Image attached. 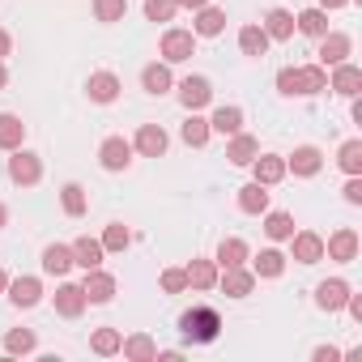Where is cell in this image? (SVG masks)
Segmentation results:
<instances>
[{
    "mask_svg": "<svg viewBox=\"0 0 362 362\" xmlns=\"http://www.w3.org/2000/svg\"><path fill=\"white\" fill-rule=\"evenodd\" d=\"M22 141H26V124H22V115L0 111V149H22Z\"/></svg>",
    "mask_w": 362,
    "mask_h": 362,
    "instance_id": "cell-23",
    "label": "cell"
},
{
    "mask_svg": "<svg viewBox=\"0 0 362 362\" xmlns=\"http://www.w3.org/2000/svg\"><path fill=\"white\" fill-rule=\"evenodd\" d=\"M5 222H9V209H5V205H0V230H5Z\"/></svg>",
    "mask_w": 362,
    "mask_h": 362,
    "instance_id": "cell-52",
    "label": "cell"
},
{
    "mask_svg": "<svg viewBox=\"0 0 362 362\" xmlns=\"http://www.w3.org/2000/svg\"><path fill=\"white\" fill-rule=\"evenodd\" d=\"M103 256H107V247L90 235L73 243V264H81V269H103Z\"/></svg>",
    "mask_w": 362,
    "mask_h": 362,
    "instance_id": "cell-25",
    "label": "cell"
},
{
    "mask_svg": "<svg viewBox=\"0 0 362 362\" xmlns=\"http://www.w3.org/2000/svg\"><path fill=\"white\" fill-rule=\"evenodd\" d=\"M43 269H47L52 277H64V273L73 269V247H69V243H52V247H43Z\"/></svg>",
    "mask_w": 362,
    "mask_h": 362,
    "instance_id": "cell-30",
    "label": "cell"
},
{
    "mask_svg": "<svg viewBox=\"0 0 362 362\" xmlns=\"http://www.w3.org/2000/svg\"><path fill=\"white\" fill-rule=\"evenodd\" d=\"M324 256L328 260H337V264H349V260H358V235L349 230V226H341L328 243H324Z\"/></svg>",
    "mask_w": 362,
    "mask_h": 362,
    "instance_id": "cell-11",
    "label": "cell"
},
{
    "mask_svg": "<svg viewBox=\"0 0 362 362\" xmlns=\"http://www.w3.org/2000/svg\"><path fill=\"white\" fill-rule=\"evenodd\" d=\"M260 153V141L256 136H247V132H235L230 136V145H226V158H230V166H252V158Z\"/></svg>",
    "mask_w": 362,
    "mask_h": 362,
    "instance_id": "cell-22",
    "label": "cell"
},
{
    "mask_svg": "<svg viewBox=\"0 0 362 362\" xmlns=\"http://www.w3.org/2000/svg\"><path fill=\"white\" fill-rule=\"evenodd\" d=\"M119 341H124V337H119L115 328H98V332L90 337V349L103 354V358H111V354H119Z\"/></svg>",
    "mask_w": 362,
    "mask_h": 362,
    "instance_id": "cell-41",
    "label": "cell"
},
{
    "mask_svg": "<svg viewBox=\"0 0 362 362\" xmlns=\"http://www.w3.org/2000/svg\"><path fill=\"white\" fill-rule=\"evenodd\" d=\"M179 328H184V337H188L192 345H209V341H218V332H222V315H218L214 307H192V311L179 315Z\"/></svg>",
    "mask_w": 362,
    "mask_h": 362,
    "instance_id": "cell-2",
    "label": "cell"
},
{
    "mask_svg": "<svg viewBox=\"0 0 362 362\" xmlns=\"http://www.w3.org/2000/svg\"><path fill=\"white\" fill-rule=\"evenodd\" d=\"M5 81H9V73H5V60H0V90H5Z\"/></svg>",
    "mask_w": 362,
    "mask_h": 362,
    "instance_id": "cell-51",
    "label": "cell"
},
{
    "mask_svg": "<svg viewBox=\"0 0 362 362\" xmlns=\"http://www.w3.org/2000/svg\"><path fill=\"white\" fill-rule=\"evenodd\" d=\"M277 90L286 98H311L320 90H328V73L320 64H303V69H281L277 73Z\"/></svg>",
    "mask_w": 362,
    "mask_h": 362,
    "instance_id": "cell-1",
    "label": "cell"
},
{
    "mask_svg": "<svg viewBox=\"0 0 362 362\" xmlns=\"http://www.w3.org/2000/svg\"><path fill=\"white\" fill-rule=\"evenodd\" d=\"M184 273H188V290H214L218 286V264L214 260H192Z\"/></svg>",
    "mask_w": 362,
    "mask_h": 362,
    "instance_id": "cell-31",
    "label": "cell"
},
{
    "mask_svg": "<svg viewBox=\"0 0 362 362\" xmlns=\"http://www.w3.org/2000/svg\"><path fill=\"white\" fill-rule=\"evenodd\" d=\"M175 13H179L175 0H145V18H149V22H170Z\"/></svg>",
    "mask_w": 362,
    "mask_h": 362,
    "instance_id": "cell-43",
    "label": "cell"
},
{
    "mask_svg": "<svg viewBox=\"0 0 362 362\" xmlns=\"http://www.w3.org/2000/svg\"><path fill=\"white\" fill-rule=\"evenodd\" d=\"M269 43H273V39L264 35V26H243V30H239V52H243V56H256V60H260V56L269 52Z\"/></svg>",
    "mask_w": 362,
    "mask_h": 362,
    "instance_id": "cell-33",
    "label": "cell"
},
{
    "mask_svg": "<svg viewBox=\"0 0 362 362\" xmlns=\"http://www.w3.org/2000/svg\"><path fill=\"white\" fill-rule=\"evenodd\" d=\"M175 5H179V9H192V13H197V9H205V5H209V0H175Z\"/></svg>",
    "mask_w": 362,
    "mask_h": 362,
    "instance_id": "cell-48",
    "label": "cell"
},
{
    "mask_svg": "<svg viewBox=\"0 0 362 362\" xmlns=\"http://www.w3.org/2000/svg\"><path fill=\"white\" fill-rule=\"evenodd\" d=\"M119 90H124V86H119V77H115V73H90V81H86L90 103H103V107H107V103H115V98H119Z\"/></svg>",
    "mask_w": 362,
    "mask_h": 362,
    "instance_id": "cell-16",
    "label": "cell"
},
{
    "mask_svg": "<svg viewBox=\"0 0 362 362\" xmlns=\"http://www.w3.org/2000/svg\"><path fill=\"white\" fill-rule=\"evenodd\" d=\"M35 345H39V341H35L30 328H13V332L5 337V349H9V354H35Z\"/></svg>",
    "mask_w": 362,
    "mask_h": 362,
    "instance_id": "cell-42",
    "label": "cell"
},
{
    "mask_svg": "<svg viewBox=\"0 0 362 362\" xmlns=\"http://www.w3.org/2000/svg\"><path fill=\"white\" fill-rule=\"evenodd\" d=\"M188 290V273L184 269H166L162 273V294H184Z\"/></svg>",
    "mask_w": 362,
    "mask_h": 362,
    "instance_id": "cell-44",
    "label": "cell"
},
{
    "mask_svg": "<svg viewBox=\"0 0 362 362\" xmlns=\"http://www.w3.org/2000/svg\"><path fill=\"white\" fill-rule=\"evenodd\" d=\"M141 86H145V94H158V98H162V94L175 86L170 64H166V60H162V64H158V60H153V64H145V69H141Z\"/></svg>",
    "mask_w": 362,
    "mask_h": 362,
    "instance_id": "cell-19",
    "label": "cell"
},
{
    "mask_svg": "<svg viewBox=\"0 0 362 362\" xmlns=\"http://www.w3.org/2000/svg\"><path fill=\"white\" fill-rule=\"evenodd\" d=\"M179 136H184V145L188 149H201V145H209V136H214V128H209V119H201L197 111L184 119V128H179Z\"/></svg>",
    "mask_w": 362,
    "mask_h": 362,
    "instance_id": "cell-27",
    "label": "cell"
},
{
    "mask_svg": "<svg viewBox=\"0 0 362 362\" xmlns=\"http://www.w3.org/2000/svg\"><path fill=\"white\" fill-rule=\"evenodd\" d=\"M60 205H64L69 218H81V214H86V188H81V184H64V188H60Z\"/></svg>",
    "mask_w": 362,
    "mask_h": 362,
    "instance_id": "cell-38",
    "label": "cell"
},
{
    "mask_svg": "<svg viewBox=\"0 0 362 362\" xmlns=\"http://www.w3.org/2000/svg\"><path fill=\"white\" fill-rule=\"evenodd\" d=\"M218 286H222L230 298H247V294L256 290V273L243 269V264H239V269H222V273H218Z\"/></svg>",
    "mask_w": 362,
    "mask_h": 362,
    "instance_id": "cell-12",
    "label": "cell"
},
{
    "mask_svg": "<svg viewBox=\"0 0 362 362\" xmlns=\"http://www.w3.org/2000/svg\"><path fill=\"white\" fill-rule=\"evenodd\" d=\"M294 30H303L307 39H324L328 35V9H303V13H294Z\"/></svg>",
    "mask_w": 362,
    "mask_h": 362,
    "instance_id": "cell-24",
    "label": "cell"
},
{
    "mask_svg": "<svg viewBox=\"0 0 362 362\" xmlns=\"http://www.w3.org/2000/svg\"><path fill=\"white\" fill-rule=\"evenodd\" d=\"M349 52H354V39H349V35H341V30H328V35L320 39V69L345 64V60H349Z\"/></svg>",
    "mask_w": 362,
    "mask_h": 362,
    "instance_id": "cell-5",
    "label": "cell"
},
{
    "mask_svg": "<svg viewBox=\"0 0 362 362\" xmlns=\"http://www.w3.org/2000/svg\"><path fill=\"white\" fill-rule=\"evenodd\" d=\"M158 56H162L166 64L192 60V56H197V35H192V30H166L162 43H158Z\"/></svg>",
    "mask_w": 362,
    "mask_h": 362,
    "instance_id": "cell-3",
    "label": "cell"
},
{
    "mask_svg": "<svg viewBox=\"0 0 362 362\" xmlns=\"http://www.w3.org/2000/svg\"><path fill=\"white\" fill-rule=\"evenodd\" d=\"M209 128H214V132H222V136L243 132V107H218V111H214V119H209Z\"/></svg>",
    "mask_w": 362,
    "mask_h": 362,
    "instance_id": "cell-34",
    "label": "cell"
},
{
    "mask_svg": "<svg viewBox=\"0 0 362 362\" xmlns=\"http://www.w3.org/2000/svg\"><path fill=\"white\" fill-rule=\"evenodd\" d=\"M222 30H226V13L222 9H214V5L197 9V22H192V35L197 39H218Z\"/></svg>",
    "mask_w": 362,
    "mask_h": 362,
    "instance_id": "cell-18",
    "label": "cell"
},
{
    "mask_svg": "<svg viewBox=\"0 0 362 362\" xmlns=\"http://www.w3.org/2000/svg\"><path fill=\"white\" fill-rule=\"evenodd\" d=\"M337 162H341L345 175H362V141H345L341 153H337Z\"/></svg>",
    "mask_w": 362,
    "mask_h": 362,
    "instance_id": "cell-39",
    "label": "cell"
},
{
    "mask_svg": "<svg viewBox=\"0 0 362 362\" xmlns=\"http://www.w3.org/2000/svg\"><path fill=\"white\" fill-rule=\"evenodd\" d=\"M252 170H256V184L273 188V184H281V179H286V158H277V153H256V158H252Z\"/></svg>",
    "mask_w": 362,
    "mask_h": 362,
    "instance_id": "cell-15",
    "label": "cell"
},
{
    "mask_svg": "<svg viewBox=\"0 0 362 362\" xmlns=\"http://www.w3.org/2000/svg\"><path fill=\"white\" fill-rule=\"evenodd\" d=\"M345 298H349V281H341V277H332V281H320L315 286V307L320 311H341L345 307Z\"/></svg>",
    "mask_w": 362,
    "mask_h": 362,
    "instance_id": "cell-14",
    "label": "cell"
},
{
    "mask_svg": "<svg viewBox=\"0 0 362 362\" xmlns=\"http://www.w3.org/2000/svg\"><path fill=\"white\" fill-rule=\"evenodd\" d=\"M341 358V349H332V345H320L315 349V362H337Z\"/></svg>",
    "mask_w": 362,
    "mask_h": 362,
    "instance_id": "cell-46",
    "label": "cell"
},
{
    "mask_svg": "<svg viewBox=\"0 0 362 362\" xmlns=\"http://www.w3.org/2000/svg\"><path fill=\"white\" fill-rule=\"evenodd\" d=\"M264 235H269V239H277V243H281V239H290V235H294V218H290V214H281V209H277V214H269V209H264Z\"/></svg>",
    "mask_w": 362,
    "mask_h": 362,
    "instance_id": "cell-37",
    "label": "cell"
},
{
    "mask_svg": "<svg viewBox=\"0 0 362 362\" xmlns=\"http://www.w3.org/2000/svg\"><path fill=\"white\" fill-rule=\"evenodd\" d=\"M9 179L18 188H35L39 179H43V162H39V153H30V149H13V158H9Z\"/></svg>",
    "mask_w": 362,
    "mask_h": 362,
    "instance_id": "cell-4",
    "label": "cell"
},
{
    "mask_svg": "<svg viewBox=\"0 0 362 362\" xmlns=\"http://www.w3.org/2000/svg\"><path fill=\"white\" fill-rule=\"evenodd\" d=\"M119 354L132 358V362H158V345L149 332H132L128 341H119Z\"/></svg>",
    "mask_w": 362,
    "mask_h": 362,
    "instance_id": "cell-21",
    "label": "cell"
},
{
    "mask_svg": "<svg viewBox=\"0 0 362 362\" xmlns=\"http://www.w3.org/2000/svg\"><path fill=\"white\" fill-rule=\"evenodd\" d=\"M9 52H13V35H9V30H0V60H5Z\"/></svg>",
    "mask_w": 362,
    "mask_h": 362,
    "instance_id": "cell-47",
    "label": "cell"
},
{
    "mask_svg": "<svg viewBox=\"0 0 362 362\" xmlns=\"http://www.w3.org/2000/svg\"><path fill=\"white\" fill-rule=\"evenodd\" d=\"M94 18H98L103 26L124 22V18H128V0H94Z\"/></svg>",
    "mask_w": 362,
    "mask_h": 362,
    "instance_id": "cell-36",
    "label": "cell"
},
{
    "mask_svg": "<svg viewBox=\"0 0 362 362\" xmlns=\"http://www.w3.org/2000/svg\"><path fill=\"white\" fill-rule=\"evenodd\" d=\"M166 132L158 128V124H141V132H136V141H132V149L141 153V158H162L166 153Z\"/></svg>",
    "mask_w": 362,
    "mask_h": 362,
    "instance_id": "cell-17",
    "label": "cell"
},
{
    "mask_svg": "<svg viewBox=\"0 0 362 362\" xmlns=\"http://www.w3.org/2000/svg\"><path fill=\"white\" fill-rule=\"evenodd\" d=\"M345 5H354V0H320V9H345Z\"/></svg>",
    "mask_w": 362,
    "mask_h": 362,
    "instance_id": "cell-49",
    "label": "cell"
},
{
    "mask_svg": "<svg viewBox=\"0 0 362 362\" xmlns=\"http://www.w3.org/2000/svg\"><path fill=\"white\" fill-rule=\"evenodd\" d=\"M328 90L341 94V98H358V94H362V69H354L349 60H345V64H332V81H328Z\"/></svg>",
    "mask_w": 362,
    "mask_h": 362,
    "instance_id": "cell-9",
    "label": "cell"
},
{
    "mask_svg": "<svg viewBox=\"0 0 362 362\" xmlns=\"http://www.w3.org/2000/svg\"><path fill=\"white\" fill-rule=\"evenodd\" d=\"M9 298H13V307H35L43 298V281L39 277H18V281H9Z\"/></svg>",
    "mask_w": 362,
    "mask_h": 362,
    "instance_id": "cell-26",
    "label": "cell"
},
{
    "mask_svg": "<svg viewBox=\"0 0 362 362\" xmlns=\"http://www.w3.org/2000/svg\"><path fill=\"white\" fill-rule=\"evenodd\" d=\"M320 166H324V153H320L315 145H298V149L286 158V170H294L298 179H311V175H320Z\"/></svg>",
    "mask_w": 362,
    "mask_h": 362,
    "instance_id": "cell-10",
    "label": "cell"
},
{
    "mask_svg": "<svg viewBox=\"0 0 362 362\" xmlns=\"http://www.w3.org/2000/svg\"><path fill=\"white\" fill-rule=\"evenodd\" d=\"M264 35L277 39V43L294 39V13H290V9H269V18H264Z\"/></svg>",
    "mask_w": 362,
    "mask_h": 362,
    "instance_id": "cell-28",
    "label": "cell"
},
{
    "mask_svg": "<svg viewBox=\"0 0 362 362\" xmlns=\"http://www.w3.org/2000/svg\"><path fill=\"white\" fill-rule=\"evenodd\" d=\"M98 243H103L107 252H124V247L132 243V230H128L124 222H111V226L103 230V239H98Z\"/></svg>",
    "mask_w": 362,
    "mask_h": 362,
    "instance_id": "cell-40",
    "label": "cell"
},
{
    "mask_svg": "<svg viewBox=\"0 0 362 362\" xmlns=\"http://www.w3.org/2000/svg\"><path fill=\"white\" fill-rule=\"evenodd\" d=\"M81 290H86V303H111L115 298V277L103 273V269H86Z\"/></svg>",
    "mask_w": 362,
    "mask_h": 362,
    "instance_id": "cell-13",
    "label": "cell"
},
{
    "mask_svg": "<svg viewBox=\"0 0 362 362\" xmlns=\"http://www.w3.org/2000/svg\"><path fill=\"white\" fill-rule=\"evenodd\" d=\"M252 273H256V277H281V273H286V256H281L277 247H264V252L252 260Z\"/></svg>",
    "mask_w": 362,
    "mask_h": 362,
    "instance_id": "cell-35",
    "label": "cell"
},
{
    "mask_svg": "<svg viewBox=\"0 0 362 362\" xmlns=\"http://www.w3.org/2000/svg\"><path fill=\"white\" fill-rule=\"evenodd\" d=\"M56 311H60L64 320H77V315L86 311V290L73 286V281H64V286L56 290Z\"/></svg>",
    "mask_w": 362,
    "mask_h": 362,
    "instance_id": "cell-20",
    "label": "cell"
},
{
    "mask_svg": "<svg viewBox=\"0 0 362 362\" xmlns=\"http://www.w3.org/2000/svg\"><path fill=\"white\" fill-rule=\"evenodd\" d=\"M179 103H184L188 111L209 107V103H214V86H209V77H184V81H179Z\"/></svg>",
    "mask_w": 362,
    "mask_h": 362,
    "instance_id": "cell-8",
    "label": "cell"
},
{
    "mask_svg": "<svg viewBox=\"0 0 362 362\" xmlns=\"http://www.w3.org/2000/svg\"><path fill=\"white\" fill-rule=\"evenodd\" d=\"M290 252H294L298 264H320L324 260V239L315 230H294L290 235Z\"/></svg>",
    "mask_w": 362,
    "mask_h": 362,
    "instance_id": "cell-7",
    "label": "cell"
},
{
    "mask_svg": "<svg viewBox=\"0 0 362 362\" xmlns=\"http://www.w3.org/2000/svg\"><path fill=\"white\" fill-rule=\"evenodd\" d=\"M5 290H9V273H5V269H0V294H5Z\"/></svg>",
    "mask_w": 362,
    "mask_h": 362,
    "instance_id": "cell-50",
    "label": "cell"
},
{
    "mask_svg": "<svg viewBox=\"0 0 362 362\" xmlns=\"http://www.w3.org/2000/svg\"><path fill=\"white\" fill-rule=\"evenodd\" d=\"M341 197H345V205H362V179L358 175H349V184L341 188Z\"/></svg>",
    "mask_w": 362,
    "mask_h": 362,
    "instance_id": "cell-45",
    "label": "cell"
},
{
    "mask_svg": "<svg viewBox=\"0 0 362 362\" xmlns=\"http://www.w3.org/2000/svg\"><path fill=\"white\" fill-rule=\"evenodd\" d=\"M98 166H103V170H128V166H132V145H128L124 136H107V141L98 145Z\"/></svg>",
    "mask_w": 362,
    "mask_h": 362,
    "instance_id": "cell-6",
    "label": "cell"
},
{
    "mask_svg": "<svg viewBox=\"0 0 362 362\" xmlns=\"http://www.w3.org/2000/svg\"><path fill=\"white\" fill-rule=\"evenodd\" d=\"M214 264H218V269H239V264H247V243H243V239H222Z\"/></svg>",
    "mask_w": 362,
    "mask_h": 362,
    "instance_id": "cell-29",
    "label": "cell"
},
{
    "mask_svg": "<svg viewBox=\"0 0 362 362\" xmlns=\"http://www.w3.org/2000/svg\"><path fill=\"white\" fill-rule=\"evenodd\" d=\"M239 209H243V214H264V209H269V188L256 184V179H252V184H243V188H239Z\"/></svg>",
    "mask_w": 362,
    "mask_h": 362,
    "instance_id": "cell-32",
    "label": "cell"
}]
</instances>
